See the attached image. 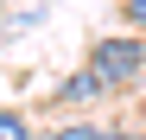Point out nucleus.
<instances>
[{"label": "nucleus", "instance_id": "2", "mask_svg": "<svg viewBox=\"0 0 146 140\" xmlns=\"http://www.w3.org/2000/svg\"><path fill=\"white\" fill-rule=\"evenodd\" d=\"M95 96H102V83H95L89 70H76L70 83H57V102H64V108H76V102H95Z\"/></svg>", "mask_w": 146, "mask_h": 140}, {"label": "nucleus", "instance_id": "5", "mask_svg": "<svg viewBox=\"0 0 146 140\" xmlns=\"http://www.w3.org/2000/svg\"><path fill=\"white\" fill-rule=\"evenodd\" d=\"M121 13L133 19V32H146V0H127V7H121Z\"/></svg>", "mask_w": 146, "mask_h": 140}, {"label": "nucleus", "instance_id": "3", "mask_svg": "<svg viewBox=\"0 0 146 140\" xmlns=\"http://www.w3.org/2000/svg\"><path fill=\"white\" fill-rule=\"evenodd\" d=\"M0 140H32V127H26L19 108H0Z\"/></svg>", "mask_w": 146, "mask_h": 140}, {"label": "nucleus", "instance_id": "4", "mask_svg": "<svg viewBox=\"0 0 146 140\" xmlns=\"http://www.w3.org/2000/svg\"><path fill=\"white\" fill-rule=\"evenodd\" d=\"M51 140H102V127H89V121H70V127H57Z\"/></svg>", "mask_w": 146, "mask_h": 140}, {"label": "nucleus", "instance_id": "1", "mask_svg": "<svg viewBox=\"0 0 146 140\" xmlns=\"http://www.w3.org/2000/svg\"><path fill=\"white\" fill-rule=\"evenodd\" d=\"M140 70H146V45H140V38H95V45H89V77L102 83V89L133 83Z\"/></svg>", "mask_w": 146, "mask_h": 140}, {"label": "nucleus", "instance_id": "6", "mask_svg": "<svg viewBox=\"0 0 146 140\" xmlns=\"http://www.w3.org/2000/svg\"><path fill=\"white\" fill-rule=\"evenodd\" d=\"M102 140H133V134H121V127H108V134H102Z\"/></svg>", "mask_w": 146, "mask_h": 140}]
</instances>
